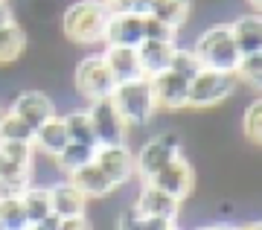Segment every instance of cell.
<instances>
[{
    "label": "cell",
    "mask_w": 262,
    "mask_h": 230,
    "mask_svg": "<svg viewBox=\"0 0 262 230\" xmlns=\"http://www.w3.org/2000/svg\"><path fill=\"white\" fill-rule=\"evenodd\" d=\"M111 9L105 0H73L61 9V35L76 47L105 44Z\"/></svg>",
    "instance_id": "6da1fadb"
},
{
    "label": "cell",
    "mask_w": 262,
    "mask_h": 230,
    "mask_svg": "<svg viewBox=\"0 0 262 230\" xmlns=\"http://www.w3.org/2000/svg\"><path fill=\"white\" fill-rule=\"evenodd\" d=\"M111 102L128 129H151L155 120L160 117L158 99L151 91V79H146V76L117 85L111 93Z\"/></svg>",
    "instance_id": "7a4b0ae2"
},
{
    "label": "cell",
    "mask_w": 262,
    "mask_h": 230,
    "mask_svg": "<svg viewBox=\"0 0 262 230\" xmlns=\"http://www.w3.org/2000/svg\"><path fill=\"white\" fill-rule=\"evenodd\" d=\"M192 55H195L204 70H219V73H236L242 61V53L236 47L230 27L227 24H210L195 35L192 41Z\"/></svg>",
    "instance_id": "3957f363"
},
{
    "label": "cell",
    "mask_w": 262,
    "mask_h": 230,
    "mask_svg": "<svg viewBox=\"0 0 262 230\" xmlns=\"http://www.w3.org/2000/svg\"><path fill=\"white\" fill-rule=\"evenodd\" d=\"M178 155H187V140H184V134L178 129H172V126L158 129L134 152V178L143 181V184H149L151 178Z\"/></svg>",
    "instance_id": "277c9868"
},
{
    "label": "cell",
    "mask_w": 262,
    "mask_h": 230,
    "mask_svg": "<svg viewBox=\"0 0 262 230\" xmlns=\"http://www.w3.org/2000/svg\"><path fill=\"white\" fill-rule=\"evenodd\" d=\"M70 82H73V93L84 102V105H88V102H96V99H111L114 88H117V82H114L111 70L105 65L102 53L82 55L73 65Z\"/></svg>",
    "instance_id": "5b68a950"
},
{
    "label": "cell",
    "mask_w": 262,
    "mask_h": 230,
    "mask_svg": "<svg viewBox=\"0 0 262 230\" xmlns=\"http://www.w3.org/2000/svg\"><path fill=\"white\" fill-rule=\"evenodd\" d=\"M239 93V79L236 73H219V70H201L189 82L187 93V111H210L219 108L222 102L233 99Z\"/></svg>",
    "instance_id": "8992f818"
},
{
    "label": "cell",
    "mask_w": 262,
    "mask_h": 230,
    "mask_svg": "<svg viewBox=\"0 0 262 230\" xmlns=\"http://www.w3.org/2000/svg\"><path fill=\"white\" fill-rule=\"evenodd\" d=\"M149 184L158 186L160 193L172 195L175 201L187 204L189 198H192V193H195V186H198L195 166L189 163V155H178V157H172L158 175L151 178Z\"/></svg>",
    "instance_id": "52a82bcc"
},
{
    "label": "cell",
    "mask_w": 262,
    "mask_h": 230,
    "mask_svg": "<svg viewBox=\"0 0 262 230\" xmlns=\"http://www.w3.org/2000/svg\"><path fill=\"white\" fill-rule=\"evenodd\" d=\"M6 111L15 114V117H20L32 131H35L38 126H44L47 120L58 117L53 93L41 91V88H20V91H15V96H12V102L6 105Z\"/></svg>",
    "instance_id": "ba28073f"
},
{
    "label": "cell",
    "mask_w": 262,
    "mask_h": 230,
    "mask_svg": "<svg viewBox=\"0 0 262 230\" xmlns=\"http://www.w3.org/2000/svg\"><path fill=\"white\" fill-rule=\"evenodd\" d=\"M88 117H91V126H94V137L99 146H120V143H128V126L122 122V117L117 114L111 99H96L84 105Z\"/></svg>",
    "instance_id": "9c48e42d"
},
{
    "label": "cell",
    "mask_w": 262,
    "mask_h": 230,
    "mask_svg": "<svg viewBox=\"0 0 262 230\" xmlns=\"http://www.w3.org/2000/svg\"><path fill=\"white\" fill-rule=\"evenodd\" d=\"M94 163L102 169V175L114 184V190L134 181V149L128 143H120V146H96Z\"/></svg>",
    "instance_id": "30bf717a"
},
{
    "label": "cell",
    "mask_w": 262,
    "mask_h": 230,
    "mask_svg": "<svg viewBox=\"0 0 262 230\" xmlns=\"http://www.w3.org/2000/svg\"><path fill=\"white\" fill-rule=\"evenodd\" d=\"M131 207L137 213H143V216H149V219H160V221H169V224H175L178 221V213H181V201H175L166 193H160L158 186L143 184V181L134 190Z\"/></svg>",
    "instance_id": "8fae6325"
},
{
    "label": "cell",
    "mask_w": 262,
    "mask_h": 230,
    "mask_svg": "<svg viewBox=\"0 0 262 230\" xmlns=\"http://www.w3.org/2000/svg\"><path fill=\"white\" fill-rule=\"evenodd\" d=\"M146 41V18L128 15V12H111L108 29H105V44L111 47H137Z\"/></svg>",
    "instance_id": "7c38bea8"
},
{
    "label": "cell",
    "mask_w": 262,
    "mask_h": 230,
    "mask_svg": "<svg viewBox=\"0 0 262 230\" xmlns=\"http://www.w3.org/2000/svg\"><path fill=\"white\" fill-rule=\"evenodd\" d=\"M151 91L158 99V108L166 114H184L187 111V93H189V82L175 76L172 70L160 73L151 79Z\"/></svg>",
    "instance_id": "4fadbf2b"
},
{
    "label": "cell",
    "mask_w": 262,
    "mask_h": 230,
    "mask_svg": "<svg viewBox=\"0 0 262 230\" xmlns=\"http://www.w3.org/2000/svg\"><path fill=\"white\" fill-rule=\"evenodd\" d=\"M230 27V35H233L236 47L242 55H253V53H262V20H259V12H242L236 18L227 20Z\"/></svg>",
    "instance_id": "5bb4252c"
},
{
    "label": "cell",
    "mask_w": 262,
    "mask_h": 230,
    "mask_svg": "<svg viewBox=\"0 0 262 230\" xmlns=\"http://www.w3.org/2000/svg\"><path fill=\"white\" fill-rule=\"evenodd\" d=\"M88 198L76 190L70 181H58L56 186H50V207L56 219H73V216H88Z\"/></svg>",
    "instance_id": "9a60e30c"
},
{
    "label": "cell",
    "mask_w": 262,
    "mask_h": 230,
    "mask_svg": "<svg viewBox=\"0 0 262 230\" xmlns=\"http://www.w3.org/2000/svg\"><path fill=\"white\" fill-rule=\"evenodd\" d=\"M102 58L108 70H111L114 82L122 85V82H131V79H140V61H137V50L134 47H111V44H102Z\"/></svg>",
    "instance_id": "2e32d148"
},
{
    "label": "cell",
    "mask_w": 262,
    "mask_h": 230,
    "mask_svg": "<svg viewBox=\"0 0 262 230\" xmlns=\"http://www.w3.org/2000/svg\"><path fill=\"white\" fill-rule=\"evenodd\" d=\"M172 55H175V44H163V41H143L137 47V61H140V73L146 79H155V76L166 73L169 65H172Z\"/></svg>",
    "instance_id": "e0dca14e"
},
{
    "label": "cell",
    "mask_w": 262,
    "mask_h": 230,
    "mask_svg": "<svg viewBox=\"0 0 262 230\" xmlns=\"http://www.w3.org/2000/svg\"><path fill=\"white\" fill-rule=\"evenodd\" d=\"M67 181H70L88 201H99V198H108V195L114 193V184L102 175V169L96 163H88V166H82V169H76Z\"/></svg>",
    "instance_id": "ac0fdd59"
},
{
    "label": "cell",
    "mask_w": 262,
    "mask_h": 230,
    "mask_svg": "<svg viewBox=\"0 0 262 230\" xmlns=\"http://www.w3.org/2000/svg\"><path fill=\"white\" fill-rule=\"evenodd\" d=\"M67 143H70V137H67V129L61 122V117L47 120L44 126H38L35 134H32V149L38 155H47V157H56Z\"/></svg>",
    "instance_id": "d6986e66"
},
{
    "label": "cell",
    "mask_w": 262,
    "mask_h": 230,
    "mask_svg": "<svg viewBox=\"0 0 262 230\" xmlns=\"http://www.w3.org/2000/svg\"><path fill=\"white\" fill-rule=\"evenodd\" d=\"M27 47H29V35L18 20L0 27V67L18 65L24 58V53H27Z\"/></svg>",
    "instance_id": "ffe728a7"
},
{
    "label": "cell",
    "mask_w": 262,
    "mask_h": 230,
    "mask_svg": "<svg viewBox=\"0 0 262 230\" xmlns=\"http://www.w3.org/2000/svg\"><path fill=\"white\" fill-rule=\"evenodd\" d=\"M58 117H61V122H64L70 143H82V146H91V149L99 146V143H96V137H94V126H91V117H88L84 105L58 111Z\"/></svg>",
    "instance_id": "44dd1931"
},
{
    "label": "cell",
    "mask_w": 262,
    "mask_h": 230,
    "mask_svg": "<svg viewBox=\"0 0 262 230\" xmlns=\"http://www.w3.org/2000/svg\"><path fill=\"white\" fill-rule=\"evenodd\" d=\"M192 15V0H151L149 18H158L175 29H184V24Z\"/></svg>",
    "instance_id": "7402d4cb"
},
{
    "label": "cell",
    "mask_w": 262,
    "mask_h": 230,
    "mask_svg": "<svg viewBox=\"0 0 262 230\" xmlns=\"http://www.w3.org/2000/svg\"><path fill=\"white\" fill-rule=\"evenodd\" d=\"M20 201H24V210H27V219H29V227L44 221L47 216H53V207H50V190L44 186H27L20 193Z\"/></svg>",
    "instance_id": "603a6c76"
},
{
    "label": "cell",
    "mask_w": 262,
    "mask_h": 230,
    "mask_svg": "<svg viewBox=\"0 0 262 230\" xmlns=\"http://www.w3.org/2000/svg\"><path fill=\"white\" fill-rule=\"evenodd\" d=\"M94 152H96V149L82 146V143H67V146L56 155V163H58V169H61V175L70 178L76 169L94 163Z\"/></svg>",
    "instance_id": "cb8c5ba5"
},
{
    "label": "cell",
    "mask_w": 262,
    "mask_h": 230,
    "mask_svg": "<svg viewBox=\"0 0 262 230\" xmlns=\"http://www.w3.org/2000/svg\"><path fill=\"white\" fill-rule=\"evenodd\" d=\"M0 227L3 230H29V219L20 195H0Z\"/></svg>",
    "instance_id": "d4e9b609"
},
{
    "label": "cell",
    "mask_w": 262,
    "mask_h": 230,
    "mask_svg": "<svg viewBox=\"0 0 262 230\" xmlns=\"http://www.w3.org/2000/svg\"><path fill=\"white\" fill-rule=\"evenodd\" d=\"M242 134H245V140H248V143L259 146V140H262V99H259V93H256L248 105H245Z\"/></svg>",
    "instance_id": "484cf974"
},
{
    "label": "cell",
    "mask_w": 262,
    "mask_h": 230,
    "mask_svg": "<svg viewBox=\"0 0 262 230\" xmlns=\"http://www.w3.org/2000/svg\"><path fill=\"white\" fill-rule=\"evenodd\" d=\"M236 79H239V85L251 88L253 93H259V85H262V53L242 55V61H239V67H236Z\"/></svg>",
    "instance_id": "4316f807"
},
{
    "label": "cell",
    "mask_w": 262,
    "mask_h": 230,
    "mask_svg": "<svg viewBox=\"0 0 262 230\" xmlns=\"http://www.w3.org/2000/svg\"><path fill=\"white\" fill-rule=\"evenodd\" d=\"M169 70H172L175 76H181V79L192 82V79H195L204 67H201V61L192 55V50H189V47H175V55H172V65H169Z\"/></svg>",
    "instance_id": "83f0119b"
},
{
    "label": "cell",
    "mask_w": 262,
    "mask_h": 230,
    "mask_svg": "<svg viewBox=\"0 0 262 230\" xmlns=\"http://www.w3.org/2000/svg\"><path fill=\"white\" fill-rule=\"evenodd\" d=\"M32 134H35V131L29 129L27 122L20 120V117H15V114H9V111H6V117H3V122H0V140L32 143Z\"/></svg>",
    "instance_id": "f1b7e54d"
},
{
    "label": "cell",
    "mask_w": 262,
    "mask_h": 230,
    "mask_svg": "<svg viewBox=\"0 0 262 230\" xmlns=\"http://www.w3.org/2000/svg\"><path fill=\"white\" fill-rule=\"evenodd\" d=\"M146 38L149 41H163V44L181 47V29L169 27V24H163L158 18H149V15H146Z\"/></svg>",
    "instance_id": "f546056e"
},
{
    "label": "cell",
    "mask_w": 262,
    "mask_h": 230,
    "mask_svg": "<svg viewBox=\"0 0 262 230\" xmlns=\"http://www.w3.org/2000/svg\"><path fill=\"white\" fill-rule=\"evenodd\" d=\"M111 12H128V15H140L146 18L151 9V0H105Z\"/></svg>",
    "instance_id": "4dcf8cb0"
},
{
    "label": "cell",
    "mask_w": 262,
    "mask_h": 230,
    "mask_svg": "<svg viewBox=\"0 0 262 230\" xmlns=\"http://www.w3.org/2000/svg\"><path fill=\"white\" fill-rule=\"evenodd\" d=\"M15 20V12H12V3L9 0H0V27H6Z\"/></svg>",
    "instance_id": "1f68e13d"
},
{
    "label": "cell",
    "mask_w": 262,
    "mask_h": 230,
    "mask_svg": "<svg viewBox=\"0 0 262 230\" xmlns=\"http://www.w3.org/2000/svg\"><path fill=\"white\" fill-rule=\"evenodd\" d=\"M192 230H233V224H225V221H207V224H198V227H192Z\"/></svg>",
    "instance_id": "d6a6232c"
},
{
    "label": "cell",
    "mask_w": 262,
    "mask_h": 230,
    "mask_svg": "<svg viewBox=\"0 0 262 230\" xmlns=\"http://www.w3.org/2000/svg\"><path fill=\"white\" fill-rule=\"evenodd\" d=\"M233 230H259V221H242V224H233Z\"/></svg>",
    "instance_id": "836d02e7"
},
{
    "label": "cell",
    "mask_w": 262,
    "mask_h": 230,
    "mask_svg": "<svg viewBox=\"0 0 262 230\" xmlns=\"http://www.w3.org/2000/svg\"><path fill=\"white\" fill-rule=\"evenodd\" d=\"M248 6H251V12H259V6H262V0H245Z\"/></svg>",
    "instance_id": "e575fe53"
},
{
    "label": "cell",
    "mask_w": 262,
    "mask_h": 230,
    "mask_svg": "<svg viewBox=\"0 0 262 230\" xmlns=\"http://www.w3.org/2000/svg\"><path fill=\"white\" fill-rule=\"evenodd\" d=\"M3 117H6V105H0V122H3Z\"/></svg>",
    "instance_id": "d590c367"
},
{
    "label": "cell",
    "mask_w": 262,
    "mask_h": 230,
    "mask_svg": "<svg viewBox=\"0 0 262 230\" xmlns=\"http://www.w3.org/2000/svg\"><path fill=\"white\" fill-rule=\"evenodd\" d=\"M0 230H3V227H0Z\"/></svg>",
    "instance_id": "8d00e7d4"
}]
</instances>
